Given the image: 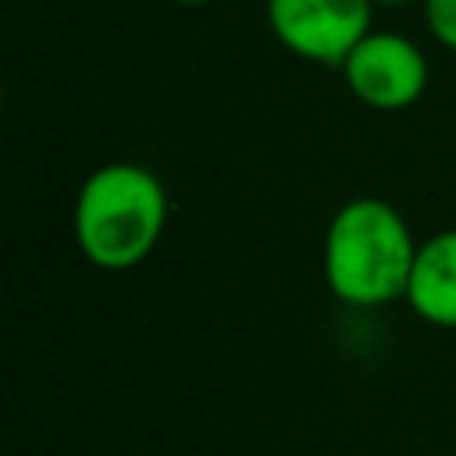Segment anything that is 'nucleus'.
<instances>
[{
	"label": "nucleus",
	"instance_id": "f03ea898",
	"mask_svg": "<svg viewBox=\"0 0 456 456\" xmlns=\"http://www.w3.org/2000/svg\"><path fill=\"white\" fill-rule=\"evenodd\" d=\"M167 214V189L146 164L110 160L78 185L71 235L86 264L100 271H132L157 249Z\"/></svg>",
	"mask_w": 456,
	"mask_h": 456
},
{
	"label": "nucleus",
	"instance_id": "39448f33",
	"mask_svg": "<svg viewBox=\"0 0 456 456\" xmlns=\"http://www.w3.org/2000/svg\"><path fill=\"white\" fill-rule=\"evenodd\" d=\"M403 303L420 321L456 331V228H442L417 246Z\"/></svg>",
	"mask_w": 456,
	"mask_h": 456
},
{
	"label": "nucleus",
	"instance_id": "20e7f679",
	"mask_svg": "<svg viewBox=\"0 0 456 456\" xmlns=\"http://www.w3.org/2000/svg\"><path fill=\"white\" fill-rule=\"evenodd\" d=\"M346 89L370 110H406L413 107L431 78V64L424 50L388 28H370L342 61Z\"/></svg>",
	"mask_w": 456,
	"mask_h": 456
},
{
	"label": "nucleus",
	"instance_id": "423d86ee",
	"mask_svg": "<svg viewBox=\"0 0 456 456\" xmlns=\"http://www.w3.org/2000/svg\"><path fill=\"white\" fill-rule=\"evenodd\" d=\"M424 4V25L428 32L456 53V0H420Z\"/></svg>",
	"mask_w": 456,
	"mask_h": 456
},
{
	"label": "nucleus",
	"instance_id": "7ed1b4c3",
	"mask_svg": "<svg viewBox=\"0 0 456 456\" xmlns=\"http://www.w3.org/2000/svg\"><path fill=\"white\" fill-rule=\"evenodd\" d=\"M271 36L296 57L342 68L349 50L374 28V0H267Z\"/></svg>",
	"mask_w": 456,
	"mask_h": 456
},
{
	"label": "nucleus",
	"instance_id": "6e6552de",
	"mask_svg": "<svg viewBox=\"0 0 456 456\" xmlns=\"http://www.w3.org/2000/svg\"><path fill=\"white\" fill-rule=\"evenodd\" d=\"M175 4H182V7H203V4H210V0H175Z\"/></svg>",
	"mask_w": 456,
	"mask_h": 456
},
{
	"label": "nucleus",
	"instance_id": "0eeeda50",
	"mask_svg": "<svg viewBox=\"0 0 456 456\" xmlns=\"http://www.w3.org/2000/svg\"><path fill=\"white\" fill-rule=\"evenodd\" d=\"M403 4H413V0H374V7H403Z\"/></svg>",
	"mask_w": 456,
	"mask_h": 456
},
{
	"label": "nucleus",
	"instance_id": "f257e3e1",
	"mask_svg": "<svg viewBox=\"0 0 456 456\" xmlns=\"http://www.w3.org/2000/svg\"><path fill=\"white\" fill-rule=\"evenodd\" d=\"M417 246L399 207L381 196H353L324 228V285L338 303L356 310L406 299Z\"/></svg>",
	"mask_w": 456,
	"mask_h": 456
}]
</instances>
